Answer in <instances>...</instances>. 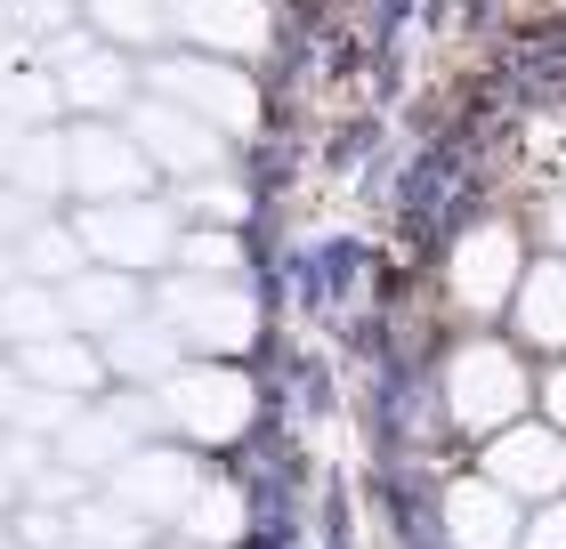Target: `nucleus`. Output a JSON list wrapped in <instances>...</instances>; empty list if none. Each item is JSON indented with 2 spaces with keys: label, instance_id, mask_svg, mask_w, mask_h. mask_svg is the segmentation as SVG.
Here are the masks:
<instances>
[{
  "label": "nucleus",
  "instance_id": "f257e3e1",
  "mask_svg": "<svg viewBox=\"0 0 566 549\" xmlns=\"http://www.w3.org/2000/svg\"><path fill=\"white\" fill-rule=\"evenodd\" d=\"M518 404H526V372H518V356H510L502 339L453 348V363H446V412L461 429H510Z\"/></svg>",
  "mask_w": 566,
  "mask_h": 549
},
{
  "label": "nucleus",
  "instance_id": "f03ea898",
  "mask_svg": "<svg viewBox=\"0 0 566 549\" xmlns=\"http://www.w3.org/2000/svg\"><path fill=\"white\" fill-rule=\"evenodd\" d=\"M163 316H170V331L187 339V348H202V356H235V348H251V331H260V307H251L235 283H219V275L170 283V292H163Z\"/></svg>",
  "mask_w": 566,
  "mask_h": 549
},
{
  "label": "nucleus",
  "instance_id": "7ed1b4c3",
  "mask_svg": "<svg viewBox=\"0 0 566 549\" xmlns=\"http://www.w3.org/2000/svg\"><path fill=\"white\" fill-rule=\"evenodd\" d=\"M154 97H170V106L202 114L211 129H227V138H243V129L260 122L251 73H235L227 57H170V65H154Z\"/></svg>",
  "mask_w": 566,
  "mask_h": 549
},
{
  "label": "nucleus",
  "instance_id": "20e7f679",
  "mask_svg": "<svg viewBox=\"0 0 566 549\" xmlns=\"http://www.w3.org/2000/svg\"><path fill=\"white\" fill-rule=\"evenodd\" d=\"M82 251L97 258V267H154V258H170L178 251V234H170V211L163 202H97V211H82Z\"/></svg>",
  "mask_w": 566,
  "mask_h": 549
},
{
  "label": "nucleus",
  "instance_id": "39448f33",
  "mask_svg": "<svg viewBox=\"0 0 566 549\" xmlns=\"http://www.w3.org/2000/svg\"><path fill=\"white\" fill-rule=\"evenodd\" d=\"M163 412H170L187 436L219 444V436H235V429L251 421V380H243V372H219V363H187V372L163 380Z\"/></svg>",
  "mask_w": 566,
  "mask_h": 549
},
{
  "label": "nucleus",
  "instance_id": "423d86ee",
  "mask_svg": "<svg viewBox=\"0 0 566 549\" xmlns=\"http://www.w3.org/2000/svg\"><path fill=\"white\" fill-rule=\"evenodd\" d=\"M146 146L130 138V129H106V122H82L65 138V187H82L90 202H122L146 187Z\"/></svg>",
  "mask_w": 566,
  "mask_h": 549
},
{
  "label": "nucleus",
  "instance_id": "0eeeda50",
  "mask_svg": "<svg viewBox=\"0 0 566 549\" xmlns=\"http://www.w3.org/2000/svg\"><path fill=\"white\" fill-rule=\"evenodd\" d=\"M130 138L146 146L154 170H178V178L219 170V129L202 122V114H187V106H170V97H146L138 122H130Z\"/></svg>",
  "mask_w": 566,
  "mask_h": 549
},
{
  "label": "nucleus",
  "instance_id": "6e6552de",
  "mask_svg": "<svg viewBox=\"0 0 566 549\" xmlns=\"http://www.w3.org/2000/svg\"><path fill=\"white\" fill-rule=\"evenodd\" d=\"M518 292V234L510 226H478L453 243V299L470 316H494V307Z\"/></svg>",
  "mask_w": 566,
  "mask_h": 549
},
{
  "label": "nucleus",
  "instance_id": "1a4fd4ad",
  "mask_svg": "<svg viewBox=\"0 0 566 549\" xmlns=\"http://www.w3.org/2000/svg\"><path fill=\"white\" fill-rule=\"evenodd\" d=\"M485 477L502 493H566V429H502L485 453Z\"/></svg>",
  "mask_w": 566,
  "mask_h": 549
},
{
  "label": "nucleus",
  "instance_id": "9d476101",
  "mask_svg": "<svg viewBox=\"0 0 566 549\" xmlns=\"http://www.w3.org/2000/svg\"><path fill=\"white\" fill-rule=\"evenodd\" d=\"M187 493H195V461H178V453L130 444V453L114 461V502H130L138 517H178Z\"/></svg>",
  "mask_w": 566,
  "mask_h": 549
},
{
  "label": "nucleus",
  "instance_id": "9b49d317",
  "mask_svg": "<svg viewBox=\"0 0 566 549\" xmlns=\"http://www.w3.org/2000/svg\"><path fill=\"white\" fill-rule=\"evenodd\" d=\"M163 17L178 33H195L202 49H219V57H243V49H260L275 33L260 0H163Z\"/></svg>",
  "mask_w": 566,
  "mask_h": 549
},
{
  "label": "nucleus",
  "instance_id": "f8f14e48",
  "mask_svg": "<svg viewBox=\"0 0 566 549\" xmlns=\"http://www.w3.org/2000/svg\"><path fill=\"white\" fill-rule=\"evenodd\" d=\"M57 307H65V331H114L138 316V283L130 267H73L57 283Z\"/></svg>",
  "mask_w": 566,
  "mask_h": 549
},
{
  "label": "nucleus",
  "instance_id": "ddd939ff",
  "mask_svg": "<svg viewBox=\"0 0 566 549\" xmlns=\"http://www.w3.org/2000/svg\"><path fill=\"white\" fill-rule=\"evenodd\" d=\"M446 541L453 549H510L518 541V517H510V493L485 477V485H453L446 493Z\"/></svg>",
  "mask_w": 566,
  "mask_h": 549
},
{
  "label": "nucleus",
  "instance_id": "4468645a",
  "mask_svg": "<svg viewBox=\"0 0 566 549\" xmlns=\"http://www.w3.org/2000/svg\"><path fill=\"white\" fill-rule=\"evenodd\" d=\"M146 421H154L146 404H106V412H65V461L82 468V477H90V468H114L122 453H130V436H138Z\"/></svg>",
  "mask_w": 566,
  "mask_h": 549
},
{
  "label": "nucleus",
  "instance_id": "2eb2a0df",
  "mask_svg": "<svg viewBox=\"0 0 566 549\" xmlns=\"http://www.w3.org/2000/svg\"><path fill=\"white\" fill-rule=\"evenodd\" d=\"M17 372L33 380V388H57V397H90L106 363H97V348H90V339L49 331V339H24V363H17Z\"/></svg>",
  "mask_w": 566,
  "mask_h": 549
},
{
  "label": "nucleus",
  "instance_id": "dca6fc26",
  "mask_svg": "<svg viewBox=\"0 0 566 549\" xmlns=\"http://www.w3.org/2000/svg\"><path fill=\"white\" fill-rule=\"evenodd\" d=\"M518 331L534 348H566V258H543L518 275Z\"/></svg>",
  "mask_w": 566,
  "mask_h": 549
},
{
  "label": "nucleus",
  "instance_id": "f3484780",
  "mask_svg": "<svg viewBox=\"0 0 566 549\" xmlns=\"http://www.w3.org/2000/svg\"><path fill=\"white\" fill-rule=\"evenodd\" d=\"M106 339H114L106 363H114V372H130V380H170L178 372V331L170 324H114Z\"/></svg>",
  "mask_w": 566,
  "mask_h": 549
},
{
  "label": "nucleus",
  "instance_id": "a211bd4d",
  "mask_svg": "<svg viewBox=\"0 0 566 549\" xmlns=\"http://www.w3.org/2000/svg\"><path fill=\"white\" fill-rule=\"evenodd\" d=\"M130 89V73H122V57H106V49H65V73H57V97H73V106H114V97Z\"/></svg>",
  "mask_w": 566,
  "mask_h": 549
},
{
  "label": "nucleus",
  "instance_id": "6ab92c4d",
  "mask_svg": "<svg viewBox=\"0 0 566 549\" xmlns=\"http://www.w3.org/2000/svg\"><path fill=\"white\" fill-rule=\"evenodd\" d=\"M0 331L17 339H49L65 331V307H57V283H0Z\"/></svg>",
  "mask_w": 566,
  "mask_h": 549
},
{
  "label": "nucleus",
  "instance_id": "aec40b11",
  "mask_svg": "<svg viewBox=\"0 0 566 549\" xmlns=\"http://www.w3.org/2000/svg\"><path fill=\"white\" fill-rule=\"evenodd\" d=\"M9 178H17L24 194H57L65 187V138H41V129H33V138H17Z\"/></svg>",
  "mask_w": 566,
  "mask_h": 549
},
{
  "label": "nucleus",
  "instance_id": "412c9836",
  "mask_svg": "<svg viewBox=\"0 0 566 549\" xmlns=\"http://www.w3.org/2000/svg\"><path fill=\"white\" fill-rule=\"evenodd\" d=\"M17 258H24L41 283H65L90 251H82V234H65V226H24V251H17Z\"/></svg>",
  "mask_w": 566,
  "mask_h": 549
},
{
  "label": "nucleus",
  "instance_id": "4be33fe9",
  "mask_svg": "<svg viewBox=\"0 0 566 549\" xmlns=\"http://www.w3.org/2000/svg\"><path fill=\"white\" fill-rule=\"evenodd\" d=\"M73 534H82V549H138L146 517H138L130 502H97V509L73 517Z\"/></svg>",
  "mask_w": 566,
  "mask_h": 549
},
{
  "label": "nucleus",
  "instance_id": "5701e85b",
  "mask_svg": "<svg viewBox=\"0 0 566 549\" xmlns=\"http://www.w3.org/2000/svg\"><path fill=\"white\" fill-rule=\"evenodd\" d=\"M90 17L106 24L114 41H163V0H90Z\"/></svg>",
  "mask_w": 566,
  "mask_h": 549
},
{
  "label": "nucleus",
  "instance_id": "b1692460",
  "mask_svg": "<svg viewBox=\"0 0 566 549\" xmlns=\"http://www.w3.org/2000/svg\"><path fill=\"white\" fill-rule=\"evenodd\" d=\"M178 517H187V526H195L202 541H235V526H243V502H235V493H211V485L195 477V493H187V509H178Z\"/></svg>",
  "mask_w": 566,
  "mask_h": 549
},
{
  "label": "nucleus",
  "instance_id": "393cba45",
  "mask_svg": "<svg viewBox=\"0 0 566 549\" xmlns=\"http://www.w3.org/2000/svg\"><path fill=\"white\" fill-rule=\"evenodd\" d=\"M178 258H187L195 275H219V283H235V267H243L235 234H195V243H178Z\"/></svg>",
  "mask_w": 566,
  "mask_h": 549
},
{
  "label": "nucleus",
  "instance_id": "a878e982",
  "mask_svg": "<svg viewBox=\"0 0 566 549\" xmlns=\"http://www.w3.org/2000/svg\"><path fill=\"white\" fill-rule=\"evenodd\" d=\"M202 178H211V170H202ZM202 178L187 187V211H195V219H227V226H235V219H243V194H235V187H202Z\"/></svg>",
  "mask_w": 566,
  "mask_h": 549
},
{
  "label": "nucleus",
  "instance_id": "bb28decb",
  "mask_svg": "<svg viewBox=\"0 0 566 549\" xmlns=\"http://www.w3.org/2000/svg\"><path fill=\"white\" fill-rule=\"evenodd\" d=\"M526 541H534V549H566V509H543V517L526 526Z\"/></svg>",
  "mask_w": 566,
  "mask_h": 549
},
{
  "label": "nucleus",
  "instance_id": "cd10ccee",
  "mask_svg": "<svg viewBox=\"0 0 566 549\" xmlns=\"http://www.w3.org/2000/svg\"><path fill=\"white\" fill-rule=\"evenodd\" d=\"M33 226V194H0V234H24Z\"/></svg>",
  "mask_w": 566,
  "mask_h": 549
},
{
  "label": "nucleus",
  "instance_id": "c85d7f7f",
  "mask_svg": "<svg viewBox=\"0 0 566 549\" xmlns=\"http://www.w3.org/2000/svg\"><path fill=\"white\" fill-rule=\"evenodd\" d=\"M543 397H551V421H558V429H566V372H558V380H551V388H543Z\"/></svg>",
  "mask_w": 566,
  "mask_h": 549
},
{
  "label": "nucleus",
  "instance_id": "c756f323",
  "mask_svg": "<svg viewBox=\"0 0 566 549\" xmlns=\"http://www.w3.org/2000/svg\"><path fill=\"white\" fill-rule=\"evenodd\" d=\"M551 234H558V251H566V194L551 202Z\"/></svg>",
  "mask_w": 566,
  "mask_h": 549
},
{
  "label": "nucleus",
  "instance_id": "7c9ffc66",
  "mask_svg": "<svg viewBox=\"0 0 566 549\" xmlns=\"http://www.w3.org/2000/svg\"><path fill=\"white\" fill-rule=\"evenodd\" d=\"M0 283H9V243H0Z\"/></svg>",
  "mask_w": 566,
  "mask_h": 549
}]
</instances>
